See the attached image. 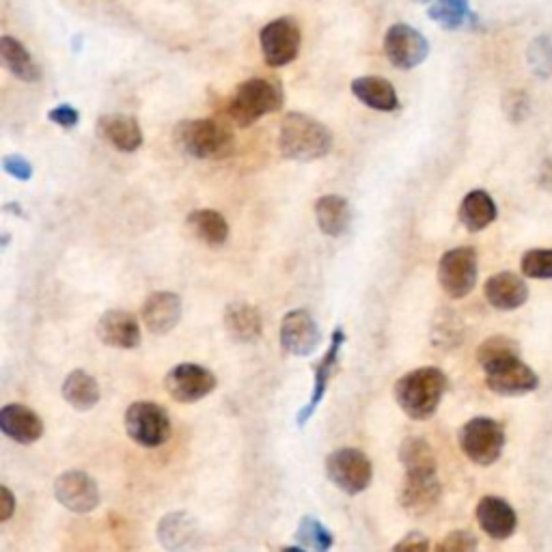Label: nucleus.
I'll return each mask as SVG.
<instances>
[{"label":"nucleus","mask_w":552,"mask_h":552,"mask_svg":"<svg viewBox=\"0 0 552 552\" xmlns=\"http://www.w3.org/2000/svg\"><path fill=\"white\" fill-rule=\"evenodd\" d=\"M0 432L13 443L33 445L44 436V421L39 414L24 404H7L0 410Z\"/></svg>","instance_id":"nucleus-20"},{"label":"nucleus","mask_w":552,"mask_h":552,"mask_svg":"<svg viewBox=\"0 0 552 552\" xmlns=\"http://www.w3.org/2000/svg\"><path fill=\"white\" fill-rule=\"evenodd\" d=\"M529 63L533 72L542 78H548L552 72V44L548 37L535 39L529 48Z\"/></svg>","instance_id":"nucleus-36"},{"label":"nucleus","mask_w":552,"mask_h":552,"mask_svg":"<svg viewBox=\"0 0 552 552\" xmlns=\"http://www.w3.org/2000/svg\"><path fill=\"white\" fill-rule=\"evenodd\" d=\"M192 236L207 246H223L229 240L227 218L216 210H195L186 218Z\"/></svg>","instance_id":"nucleus-31"},{"label":"nucleus","mask_w":552,"mask_h":552,"mask_svg":"<svg viewBox=\"0 0 552 552\" xmlns=\"http://www.w3.org/2000/svg\"><path fill=\"white\" fill-rule=\"evenodd\" d=\"M279 149L283 158L294 162L320 160L333 149V132L309 115L289 113L281 123Z\"/></svg>","instance_id":"nucleus-2"},{"label":"nucleus","mask_w":552,"mask_h":552,"mask_svg":"<svg viewBox=\"0 0 552 552\" xmlns=\"http://www.w3.org/2000/svg\"><path fill=\"white\" fill-rule=\"evenodd\" d=\"M399 462L406 468V475H438L434 447L425 438H406L402 447H399Z\"/></svg>","instance_id":"nucleus-30"},{"label":"nucleus","mask_w":552,"mask_h":552,"mask_svg":"<svg viewBox=\"0 0 552 552\" xmlns=\"http://www.w3.org/2000/svg\"><path fill=\"white\" fill-rule=\"evenodd\" d=\"M343 343H345V333H343V328H335L333 330V337H330V345H328V350L326 354L322 356V361L315 365V382H313V391H311V397H309V402L300 408L298 412V417H296V423L302 427V425H307V421L313 417L315 410L320 408L322 404V399L326 397L328 393V384L330 380H333L335 376V371L339 367V352L343 348Z\"/></svg>","instance_id":"nucleus-17"},{"label":"nucleus","mask_w":552,"mask_h":552,"mask_svg":"<svg viewBox=\"0 0 552 552\" xmlns=\"http://www.w3.org/2000/svg\"><path fill=\"white\" fill-rule=\"evenodd\" d=\"M326 477L333 486L345 494H361L371 486L374 466L363 451L343 447L326 458Z\"/></svg>","instance_id":"nucleus-6"},{"label":"nucleus","mask_w":552,"mask_h":552,"mask_svg":"<svg viewBox=\"0 0 552 552\" xmlns=\"http://www.w3.org/2000/svg\"><path fill=\"white\" fill-rule=\"evenodd\" d=\"M281 552H307V550L302 546H285V548H281Z\"/></svg>","instance_id":"nucleus-43"},{"label":"nucleus","mask_w":552,"mask_h":552,"mask_svg":"<svg viewBox=\"0 0 552 552\" xmlns=\"http://www.w3.org/2000/svg\"><path fill=\"white\" fill-rule=\"evenodd\" d=\"M175 143L197 160H225L236 151V136L216 119H190L175 128Z\"/></svg>","instance_id":"nucleus-3"},{"label":"nucleus","mask_w":552,"mask_h":552,"mask_svg":"<svg viewBox=\"0 0 552 552\" xmlns=\"http://www.w3.org/2000/svg\"><path fill=\"white\" fill-rule=\"evenodd\" d=\"M458 216L466 231L479 233L494 223L499 210H496V203L486 190H471L462 199Z\"/></svg>","instance_id":"nucleus-27"},{"label":"nucleus","mask_w":552,"mask_h":552,"mask_svg":"<svg viewBox=\"0 0 552 552\" xmlns=\"http://www.w3.org/2000/svg\"><path fill=\"white\" fill-rule=\"evenodd\" d=\"M281 348L292 356H311L322 343V330L305 309L289 311L281 322Z\"/></svg>","instance_id":"nucleus-15"},{"label":"nucleus","mask_w":552,"mask_h":552,"mask_svg":"<svg viewBox=\"0 0 552 552\" xmlns=\"http://www.w3.org/2000/svg\"><path fill=\"white\" fill-rule=\"evenodd\" d=\"M520 270L527 279H552V248H531L522 255Z\"/></svg>","instance_id":"nucleus-35"},{"label":"nucleus","mask_w":552,"mask_h":552,"mask_svg":"<svg viewBox=\"0 0 552 552\" xmlns=\"http://www.w3.org/2000/svg\"><path fill=\"white\" fill-rule=\"evenodd\" d=\"M477 251L473 246H458L451 248L438 264V283L443 287V292L460 300L473 292L477 285Z\"/></svg>","instance_id":"nucleus-8"},{"label":"nucleus","mask_w":552,"mask_h":552,"mask_svg":"<svg viewBox=\"0 0 552 552\" xmlns=\"http://www.w3.org/2000/svg\"><path fill=\"white\" fill-rule=\"evenodd\" d=\"M54 499L74 514H91L100 507V486L85 471H67L54 481Z\"/></svg>","instance_id":"nucleus-13"},{"label":"nucleus","mask_w":552,"mask_h":552,"mask_svg":"<svg viewBox=\"0 0 552 552\" xmlns=\"http://www.w3.org/2000/svg\"><path fill=\"white\" fill-rule=\"evenodd\" d=\"M259 44L270 67L289 65L298 57L302 44V35L296 20L276 18L268 22L259 33Z\"/></svg>","instance_id":"nucleus-11"},{"label":"nucleus","mask_w":552,"mask_h":552,"mask_svg":"<svg viewBox=\"0 0 552 552\" xmlns=\"http://www.w3.org/2000/svg\"><path fill=\"white\" fill-rule=\"evenodd\" d=\"M102 138L123 154H132L143 145V130L138 121L128 115H106L100 119Z\"/></svg>","instance_id":"nucleus-26"},{"label":"nucleus","mask_w":552,"mask_h":552,"mask_svg":"<svg viewBox=\"0 0 552 552\" xmlns=\"http://www.w3.org/2000/svg\"><path fill=\"white\" fill-rule=\"evenodd\" d=\"M156 537L167 552H199L205 546V531L188 512H171L158 522Z\"/></svg>","instance_id":"nucleus-12"},{"label":"nucleus","mask_w":552,"mask_h":552,"mask_svg":"<svg viewBox=\"0 0 552 552\" xmlns=\"http://www.w3.org/2000/svg\"><path fill=\"white\" fill-rule=\"evenodd\" d=\"M384 52L393 67L414 69L427 59L430 44H427V39L417 29H412V26L393 24L384 35Z\"/></svg>","instance_id":"nucleus-14"},{"label":"nucleus","mask_w":552,"mask_h":552,"mask_svg":"<svg viewBox=\"0 0 552 552\" xmlns=\"http://www.w3.org/2000/svg\"><path fill=\"white\" fill-rule=\"evenodd\" d=\"M509 356H520V345L518 341L509 339L505 335H494L483 341L477 348V363L481 365V369L496 361H503V358H509Z\"/></svg>","instance_id":"nucleus-34"},{"label":"nucleus","mask_w":552,"mask_h":552,"mask_svg":"<svg viewBox=\"0 0 552 552\" xmlns=\"http://www.w3.org/2000/svg\"><path fill=\"white\" fill-rule=\"evenodd\" d=\"M283 89L270 78H248L236 89L229 102V117L240 128L253 126L261 117L272 115L283 108Z\"/></svg>","instance_id":"nucleus-4"},{"label":"nucleus","mask_w":552,"mask_h":552,"mask_svg":"<svg viewBox=\"0 0 552 552\" xmlns=\"http://www.w3.org/2000/svg\"><path fill=\"white\" fill-rule=\"evenodd\" d=\"M216 386L218 380L214 371L197 363H179L164 378V389L177 404H197L214 393Z\"/></svg>","instance_id":"nucleus-10"},{"label":"nucleus","mask_w":552,"mask_h":552,"mask_svg":"<svg viewBox=\"0 0 552 552\" xmlns=\"http://www.w3.org/2000/svg\"><path fill=\"white\" fill-rule=\"evenodd\" d=\"M483 374H486L488 389L503 397L527 395L540 386V376L520 356H509L483 367Z\"/></svg>","instance_id":"nucleus-9"},{"label":"nucleus","mask_w":552,"mask_h":552,"mask_svg":"<svg viewBox=\"0 0 552 552\" xmlns=\"http://www.w3.org/2000/svg\"><path fill=\"white\" fill-rule=\"evenodd\" d=\"M483 294L494 309L516 311L529 300V287L514 272H499L483 285Z\"/></svg>","instance_id":"nucleus-22"},{"label":"nucleus","mask_w":552,"mask_h":552,"mask_svg":"<svg viewBox=\"0 0 552 552\" xmlns=\"http://www.w3.org/2000/svg\"><path fill=\"white\" fill-rule=\"evenodd\" d=\"M126 432L138 447H162L173 432L169 412L154 402H134L126 410Z\"/></svg>","instance_id":"nucleus-7"},{"label":"nucleus","mask_w":552,"mask_h":552,"mask_svg":"<svg viewBox=\"0 0 552 552\" xmlns=\"http://www.w3.org/2000/svg\"><path fill=\"white\" fill-rule=\"evenodd\" d=\"M352 93L358 102L365 106L380 110V113H393L399 108L397 91L389 80L380 76H361L352 82Z\"/></svg>","instance_id":"nucleus-25"},{"label":"nucleus","mask_w":552,"mask_h":552,"mask_svg":"<svg viewBox=\"0 0 552 552\" xmlns=\"http://www.w3.org/2000/svg\"><path fill=\"white\" fill-rule=\"evenodd\" d=\"M3 169L5 173H9L11 177H16L18 182H29V179L33 177L35 169H33V164L26 160L24 156L20 154H9L3 158Z\"/></svg>","instance_id":"nucleus-38"},{"label":"nucleus","mask_w":552,"mask_h":552,"mask_svg":"<svg viewBox=\"0 0 552 552\" xmlns=\"http://www.w3.org/2000/svg\"><path fill=\"white\" fill-rule=\"evenodd\" d=\"M542 186L552 188V164L546 162L542 167Z\"/></svg>","instance_id":"nucleus-42"},{"label":"nucleus","mask_w":552,"mask_h":552,"mask_svg":"<svg viewBox=\"0 0 552 552\" xmlns=\"http://www.w3.org/2000/svg\"><path fill=\"white\" fill-rule=\"evenodd\" d=\"M475 516L481 531L492 540H509L516 533L518 527V514L516 509L509 505L501 496H483L477 503Z\"/></svg>","instance_id":"nucleus-18"},{"label":"nucleus","mask_w":552,"mask_h":552,"mask_svg":"<svg viewBox=\"0 0 552 552\" xmlns=\"http://www.w3.org/2000/svg\"><path fill=\"white\" fill-rule=\"evenodd\" d=\"M48 119L52 123H57L59 128L63 130H72L78 126V121H80V115H78V110L74 106H69V104H61L57 108H52L50 113H48Z\"/></svg>","instance_id":"nucleus-39"},{"label":"nucleus","mask_w":552,"mask_h":552,"mask_svg":"<svg viewBox=\"0 0 552 552\" xmlns=\"http://www.w3.org/2000/svg\"><path fill=\"white\" fill-rule=\"evenodd\" d=\"M315 218L328 238H341L352 223V207L341 195H324L315 203Z\"/></svg>","instance_id":"nucleus-24"},{"label":"nucleus","mask_w":552,"mask_h":552,"mask_svg":"<svg viewBox=\"0 0 552 552\" xmlns=\"http://www.w3.org/2000/svg\"><path fill=\"white\" fill-rule=\"evenodd\" d=\"M440 496H443V483L438 475H406L397 501L406 514L419 518L436 509Z\"/></svg>","instance_id":"nucleus-16"},{"label":"nucleus","mask_w":552,"mask_h":552,"mask_svg":"<svg viewBox=\"0 0 552 552\" xmlns=\"http://www.w3.org/2000/svg\"><path fill=\"white\" fill-rule=\"evenodd\" d=\"M460 449L477 466H492L505 449V430L490 417H475L462 425Z\"/></svg>","instance_id":"nucleus-5"},{"label":"nucleus","mask_w":552,"mask_h":552,"mask_svg":"<svg viewBox=\"0 0 552 552\" xmlns=\"http://www.w3.org/2000/svg\"><path fill=\"white\" fill-rule=\"evenodd\" d=\"M98 337L108 348L134 350L141 345V326L130 311L110 309L98 320Z\"/></svg>","instance_id":"nucleus-19"},{"label":"nucleus","mask_w":552,"mask_h":552,"mask_svg":"<svg viewBox=\"0 0 552 552\" xmlns=\"http://www.w3.org/2000/svg\"><path fill=\"white\" fill-rule=\"evenodd\" d=\"M223 322L231 339H236L238 343H255L264 333V322H261L259 311L248 302H231L225 309Z\"/></svg>","instance_id":"nucleus-23"},{"label":"nucleus","mask_w":552,"mask_h":552,"mask_svg":"<svg viewBox=\"0 0 552 552\" xmlns=\"http://www.w3.org/2000/svg\"><path fill=\"white\" fill-rule=\"evenodd\" d=\"M296 540L307 552H328L335 544L333 533L313 516H305L298 522Z\"/></svg>","instance_id":"nucleus-33"},{"label":"nucleus","mask_w":552,"mask_h":552,"mask_svg":"<svg viewBox=\"0 0 552 552\" xmlns=\"http://www.w3.org/2000/svg\"><path fill=\"white\" fill-rule=\"evenodd\" d=\"M0 59L9 72L22 82H37L41 80V69L33 61L31 52L22 46V41L16 37H0Z\"/></svg>","instance_id":"nucleus-29"},{"label":"nucleus","mask_w":552,"mask_h":552,"mask_svg":"<svg viewBox=\"0 0 552 552\" xmlns=\"http://www.w3.org/2000/svg\"><path fill=\"white\" fill-rule=\"evenodd\" d=\"M414 3H419V5H430L432 0H414Z\"/></svg>","instance_id":"nucleus-44"},{"label":"nucleus","mask_w":552,"mask_h":552,"mask_svg":"<svg viewBox=\"0 0 552 552\" xmlns=\"http://www.w3.org/2000/svg\"><path fill=\"white\" fill-rule=\"evenodd\" d=\"M477 537L471 531H451L434 548V552H477Z\"/></svg>","instance_id":"nucleus-37"},{"label":"nucleus","mask_w":552,"mask_h":552,"mask_svg":"<svg viewBox=\"0 0 552 552\" xmlns=\"http://www.w3.org/2000/svg\"><path fill=\"white\" fill-rule=\"evenodd\" d=\"M141 317L151 335H169L182 320V298L173 292H154L147 296Z\"/></svg>","instance_id":"nucleus-21"},{"label":"nucleus","mask_w":552,"mask_h":552,"mask_svg":"<svg viewBox=\"0 0 552 552\" xmlns=\"http://www.w3.org/2000/svg\"><path fill=\"white\" fill-rule=\"evenodd\" d=\"M449 389V378L438 367H419L395 382V402L412 421L432 419Z\"/></svg>","instance_id":"nucleus-1"},{"label":"nucleus","mask_w":552,"mask_h":552,"mask_svg":"<svg viewBox=\"0 0 552 552\" xmlns=\"http://www.w3.org/2000/svg\"><path fill=\"white\" fill-rule=\"evenodd\" d=\"M0 503H3V512H0V522H9L13 512H16V496H13V492L3 486L0 488Z\"/></svg>","instance_id":"nucleus-41"},{"label":"nucleus","mask_w":552,"mask_h":552,"mask_svg":"<svg viewBox=\"0 0 552 552\" xmlns=\"http://www.w3.org/2000/svg\"><path fill=\"white\" fill-rule=\"evenodd\" d=\"M61 393L65 402L72 406L74 410L87 412L93 410L100 404L102 393H100V384L91 374L82 369H76L69 374L61 386Z\"/></svg>","instance_id":"nucleus-28"},{"label":"nucleus","mask_w":552,"mask_h":552,"mask_svg":"<svg viewBox=\"0 0 552 552\" xmlns=\"http://www.w3.org/2000/svg\"><path fill=\"white\" fill-rule=\"evenodd\" d=\"M427 16L447 31H458L462 26L475 22L468 0H436L427 11Z\"/></svg>","instance_id":"nucleus-32"},{"label":"nucleus","mask_w":552,"mask_h":552,"mask_svg":"<svg viewBox=\"0 0 552 552\" xmlns=\"http://www.w3.org/2000/svg\"><path fill=\"white\" fill-rule=\"evenodd\" d=\"M393 552H430V540L423 533L412 531L393 546Z\"/></svg>","instance_id":"nucleus-40"}]
</instances>
